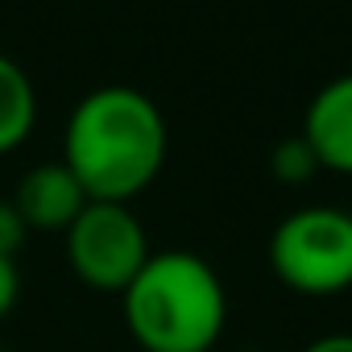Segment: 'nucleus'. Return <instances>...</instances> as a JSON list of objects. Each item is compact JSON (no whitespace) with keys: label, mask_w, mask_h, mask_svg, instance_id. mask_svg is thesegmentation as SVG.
I'll list each match as a JSON object with an SVG mask.
<instances>
[{"label":"nucleus","mask_w":352,"mask_h":352,"mask_svg":"<svg viewBox=\"0 0 352 352\" xmlns=\"http://www.w3.org/2000/svg\"><path fill=\"white\" fill-rule=\"evenodd\" d=\"M166 145L162 108L129 83H104L71 108L63 166L79 179L87 199L129 204L162 174Z\"/></svg>","instance_id":"obj_1"},{"label":"nucleus","mask_w":352,"mask_h":352,"mask_svg":"<svg viewBox=\"0 0 352 352\" xmlns=\"http://www.w3.org/2000/svg\"><path fill=\"white\" fill-rule=\"evenodd\" d=\"M120 302L129 336L145 352H212L228 323L224 282L191 249L149 253Z\"/></svg>","instance_id":"obj_2"},{"label":"nucleus","mask_w":352,"mask_h":352,"mask_svg":"<svg viewBox=\"0 0 352 352\" xmlns=\"http://www.w3.org/2000/svg\"><path fill=\"white\" fill-rule=\"evenodd\" d=\"M270 265L294 294L327 298L352 290V212L344 208H298L270 236Z\"/></svg>","instance_id":"obj_3"},{"label":"nucleus","mask_w":352,"mask_h":352,"mask_svg":"<svg viewBox=\"0 0 352 352\" xmlns=\"http://www.w3.org/2000/svg\"><path fill=\"white\" fill-rule=\"evenodd\" d=\"M63 236H67L71 274L100 294H124V286L141 274V265L153 253L129 204L91 199Z\"/></svg>","instance_id":"obj_4"},{"label":"nucleus","mask_w":352,"mask_h":352,"mask_svg":"<svg viewBox=\"0 0 352 352\" xmlns=\"http://www.w3.org/2000/svg\"><path fill=\"white\" fill-rule=\"evenodd\" d=\"M87 204H91L87 191L63 166V157L34 166L17 183V195H13V208H17V216L25 220L30 232H67Z\"/></svg>","instance_id":"obj_5"},{"label":"nucleus","mask_w":352,"mask_h":352,"mask_svg":"<svg viewBox=\"0 0 352 352\" xmlns=\"http://www.w3.org/2000/svg\"><path fill=\"white\" fill-rule=\"evenodd\" d=\"M302 137L323 170L352 174V75L327 79L302 116Z\"/></svg>","instance_id":"obj_6"},{"label":"nucleus","mask_w":352,"mask_h":352,"mask_svg":"<svg viewBox=\"0 0 352 352\" xmlns=\"http://www.w3.org/2000/svg\"><path fill=\"white\" fill-rule=\"evenodd\" d=\"M38 120V91L25 75V67H17L5 50H0V157L13 153Z\"/></svg>","instance_id":"obj_7"},{"label":"nucleus","mask_w":352,"mask_h":352,"mask_svg":"<svg viewBox=\"0 0 352 352\" xmlns=\"http://www.w3.org/2000/svg\"><path fill=\"white\" fill-rule=\"evenodd\" d=\"M270 170H274V179H278V183H286V187H302V183L315 179L323 166H319L315 149L307 145V137L294 133V137L278 141V149L270 153Z\"/></svg>","instance_id":"obj_8"},{"label":"nucleus","mask_w":352,"mask_h":352,"mask_svg":"<svg viewBox=\"0 0 352 352\" xmlns=\"http://www.w3.org/2000/svg\"><path fill=\"white\" fill-rule=\"evenodd\" d=\"M25 220L17 216V208H13V199H0V253H9V257H17V249H21V241H25Z\"/></svg>","instance_id":"obj_9"},{"label":"nucleus","mask_w":352,"mask_h":352,"mask_svg":"<svg viewBox=\"0 0 352 352\" xmlns=\"http://www.w3.org/2000/svg\"><path fill=\"white\" fill-rule=\"evenodd\" d=\"M21 298V270H17V257L0 253V319H5Z\"/></svg>","instance_id":"obj_10"},{"label":"nucleus","mask_w":352,"mask_h":352,"mask_svg":"<svg viewBox=\"0 0 352 352\" xmlns=\"http://www.w3.org/2000/svg\"><path fill=\"white\" fill-rule=\"evenodd\" d=\"M302 352H352V331H331V336H319V340H311Z\"/></svg>","instance_id":"obj_11"},{"label":"nucleus","mask_w":352,"mask_h":352,"mask_svg":"<svg viewBox=\"0 0 352 352\" xmlns=\"http://www.w3.org/2000/svg\"><path fill=\"white\" fill-rule=\"evenodd\" d=\"M241 352H257V348H241Z\"/></svg>","instance_id":"obj_12"}]
</instances>
